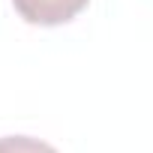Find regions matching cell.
<instances>
[{
    "instance_id": "cell-2",
    "label": "cell",
    "mask_w": 153,
    "mask_h": 153,
    "mask_svg": "<svg viewBox=\"0 0 153 153\" xmlns=\"http://www.w3.org/2000/svg\"><path fill=\"white\" fill-rule=\"evenodd\" d=\"M0 153H57V150L51 144L39 141V138L9 135V138H0Z\"/></svg>"
},
{
    "instance_id": "cell-1",
    "label": "cell",
    "mask_w": 153,
    "mask_h": 153,
    "mask_svg": "<svg viewBox=\"0 0 153 153\" xmlns=\"http://www.w3.org/2000/svg\"><path fill=\"white\" fill-rule=\"evenodd\" d=\"M12 3H15V9L24 21L54 27V24L72 21L87 6V0H12Z\"/></svg>"
}]
</instances>
